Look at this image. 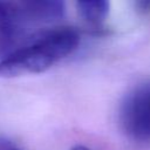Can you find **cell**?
<instances>
[{
	"mask_svg": "<svg viewBox=\"0 0 150 150\" xmlns=\"http://www.w3.org/2000/svg\"><path fill=\"white\" fill-rule=\"evenodd\" d=\"M79 42L80 35L74 28L62 27L49 30L0 60V76L14 77L42 73L71 54Z\"/></svg>",
	"mask_w": 150,
	"mask_h": 150,
	"instance_id": "obj_1",
	"label": "cell"
},
{
	"mask_svg": "<svg viewBox=\"0 0 150 150\" xmlns=\"http://www.w3.org/2000/svg\"><path fill=\"white\" fill-rule=\"evenodd\" d=\"M120 120L123 130L138 141H150V83L135 88L122 103Z\"/></svg>",
	"mask_w": 150,
	"mask_h": 150,
	"instance_id": "obj_2",
	"label": "cell"
},
{
	"mask_svg": "<svg viewBox=\"0 0 150 150\" xmlns=\"http://www.w3.org/2000/svg\"><path fill=\"white\" fill-rule=\"evenodd\" d=\"M30 22L25 16L19 1H0V57L14 52L23 39Z\"/></svg>",
	"mask_w": 150,
	"mask_h": 150,
	"instance_id": "obj_3",
	"label": "cell"
},
{
	"mask_svg": "<svg viewBox=\"0 0 150 150\" xmlns=\"http://www.w3.org/2000/svg\"><path fill=\"white\" fill-rule=\"evenodd\" d=\"M20 7L30 23H47L63 16L66 5L60 0L19 1Z\"/></svg>",
	"mask_w": 150,
	"mask_h": 150,
	"instance_id": "obj_4",
	"label": "cell"
},
{
	"mask_svg": "<svg viewBox=\"0 0 150 150\" xmlns=\"http://www.w3.org/2000/svg\"><path fill=\"white\" fill-rule=\"evenodd\" d=\"M110 4L105 0H87V1H77L76 8L81 18L94 26L101 25L108 13H109Z\"/></svg>",
	"mask_w": 150,
	"mask_h": 150,
	"instance_id": "obj_5",
	"label": "cell"
},
{
	"mask_svg": "<svg viewBox=\"0 0 150 150\" xmlns=\"http://www.w3.org/2000/svg\"><path fill=\"white\" fill-rule=\"evenodd\" d=\"M135 7L142 12V13H148L150 12V0H141L135 2Z\"/></svg>",
	"mask_w": 150,
	"mask_h": 150,
	"instance_id": "obj_6",
	"label": "cell"
},
{
	"mask_svg": "<svg viewBox=\"0 0 150 150\" xmlns=\"http://www.w3.org/2000/svg\"><path fill=\"white\" fill-rule=\"evenodd\" d=\"M71 150H91V149L87 148L86 145H81V144H77V145L73 146V148H71Z\"/></svg>",
	"mask_w": 150,
	"mask_h": 150,
	"instance_id": "obj_7",
	"label": "cell"
},
{
	"mask_svg": "<svg viewBox=\"0 0 150 150\" xmlns=\"http://www.w3.org/2000/svg\"><path fill=\"white\" fill-rule=\"evenodd\" d=\"M9 150H19V149H16V148H14V146H13V148H11Z\"/></svg>",
	"mask_w": 150,
	"mask_h": 150,
	"instance_id": "obj_8",
	"label": "cell"
}]
</instances>
